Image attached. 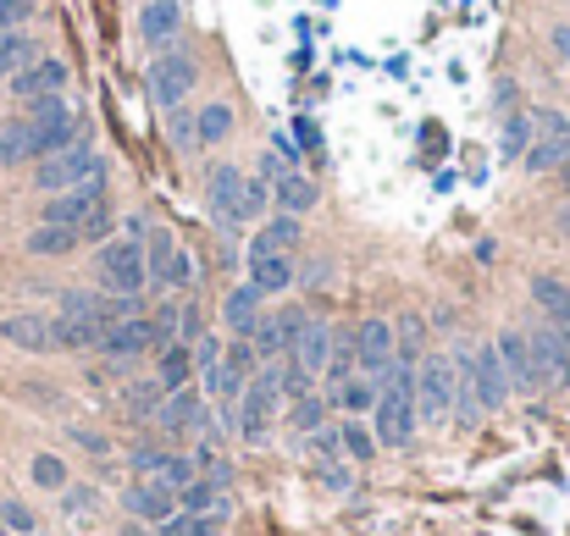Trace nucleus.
Listing matches in <instances>:
<instances>
[{
	"label": "nucleus",
	"mask_w": 570,
	"mask_h": 536,
	"mask_svg": "<svg viewBox=\"0 0 570 536\" xmlns=\"http://www.w3.org/2000/svg\"><path fill=\"white\" fill-rule=\"evenodd\" d=\"M161 404H167V388H161V382H133V388H122V409H128L133 420L161 415Z\"/></svg>",
	"instance_id": "nucleus-31"
},
{
	"label": "nucleus",
	"mask_w": 570,
	"mask_h": 536,
	"mask_svg": "<svg viewBox=\"0 0 570 536\" xmlns=\"http://www.w3.org/2000/svg\"><path fill=\"white\" fill-rule=\"evenodd\" d=\"M34 56H39V50H34L28 28H17V34H0V83H7L12 72H23Z\"/></svg>",
	"instance_id": "nucleus-30"
},
{
	"label": "nucleus",
	"mask_w": 570,
	"mask_h": 536,
	"mask_svg": "<svg viewBox=\"0 0 570 536\" xmlns=\"http://www.w3.org/2000/svg\"><path fill=\"white\" fill-rule=\"evenodd\" d=\"M95 211H106V177H90V183H78L67 194H50L45 211H39V222H50V227H84Z\"/></svg>",
	"instance_id": "nucleus-7"
},
{
	"label": "nucleus",
	"mask_w": 570,
	"mask_h": 536,
	"mask_svg": "<svg viewBox=\"0 0 570 536\" xmlns=\"http://www.w3.org/2000/svg\"><path fill=\"white\" fill-rule=\"evenodd\" d=\"M7 88H12V100H50V95H61L67 88V61H56V56H34L23 72H12L7 78Z\"/></svg>",
	"instance_id": "nucleus-13"
},
{
	"label": "nucleus",
	"mask_w": 570,
	"mask_h": 536,
	"mask_svg": "<svg viewBox=\"0 0 570 536\" xmlns=\"http://www.w3.org/2000/svg\"><path fill=\"white\" fill-rule=\"evenodd\" d=\"M161 460H167V449H133V471H139V476H155Z\"/></svg>",
	"instance_id": "nucleus-47"
},
{
	"label": "nucleus",
	"mask_w": 570,
	"mask_h": 536,
	"mask_svg": "<svg viewBox=\"0 0 570 536\" xmlns=\"http://www.w3.org/2000/svg\"><path fill=\"white\" fill-rule=\"evenodd\" d=\"M355 371H360V360H355V337H339V343H333V360H328V377H333V382H349Z\"/></svg>",
	"instance_id": "nucleus-41"
},
{
	"label": "nucleus",
	"mask_w": 570,
	"mask_h": 536,
	"mask_svg": "<svg viewBox=\"0 0 570 536\" xmlns=\"http://www.w3.org/2000/svg\"><path fill=\"white\" fill-rule=\"evenodd\" d=\"M100 283H106V294H139L144 283H150V265H144V243L139 238H111V243H100Z\"/></svg>",
	"instance_id": "nucleus-6"
},
{
	"label": "nucleus",
	"mask_w": 570,
	"mask_h": 536,
	"mask_svg": "<svg viewBox=\"0 0 570 536\" xmlns=\"http://www.w3.org/2000/svg\"><path fill=\"white\" fill-rule=\"evenodd\" d=\"M106 326L95 321V294H61V310L50 315V348L67 354H100Z\"/></svg>",
	"instance_id": "nucleus-4"
},
{
	"label": "nucleus",
	"mask_w": 570,
	"mask_h": 536,
	"mask_svg": "<svg viewBox=\"0 0 570 536\" xmlns=\"http://www.w3.org/2000/svg\"><path fill=\"white\" fill-rule=\"evenodd\" d=\"M28 476H34V487H45V492H67V465H61L56 454H34Z\"/></svg>",
	"instance_id": "nucleus-39"
},
{
	"label": "nucleus",
	"mask_w": 570,
	"mask_h": 536,
	"mask_svg": "<svg viewBox=\"0 0 570 536\" xmlns=\"http://www.w3.org/2000/svg\"><path fill=\"white\" fill-rule=\"evenodd\" d=\"M494 354H499V366H504V377H510V393H548L543 377H537L532 337H526V332H499Z\"/></svg>",
	"instance_id": "nucleus-12"
},
{
	"label": "nucleus",
	"mask_w": 570,
	"mask_h": 536,
	"mask_svg": "<svg viewBox=\"0 0 570 536\" xmlns=\"http://www.w3.org/2000/svg\"><path fill=\"white\" fill-rule=\"evenodd\" d=\"M34 536H39V531H34Z\"/></svg>",
	"instance_id": "nucleus-50"
},
{
	"label": "nucleus",
	"mask_w": 570,
	"mask_h": 536,
	"mask_svg": "<svg viewBox=\"0 0 570 536\" xmlns=\"http://www.w3.org/2000/svg\"><path fill=\"white\" fill-rule=\"evenodd\" d=\"M122 509H128V514H139V520H155V525H167V520L178 514V492H167L161 481L139 476L133 487H122Z\"/></svg>",
	"instance_id": "nucleus-17"
},
{
	"label": "nucleus",
	"mask_w": 570,
	"mask_h": 536,
	"mask_svg": "<svg viewBox=\"0 0 570 536\" xmlns=\"http://www.w3.org/2000/svg\"><path fill=\"white\" fill-rule=\"evenodd\" d=\"M150 332H155V348H167L183 337V305H155L150 310Z\"/></svg>",
	"instance_id": "nucleus-35"
},
{
	"label": "nucleus",
	"mask_w": 570,
	"mask_h": 536,
	"mask_svg": "<svg viewBox=\"0 0 570 536\" xmlns=\"http://www.w3.org/2000/svg\"><path fill=\"white\" fill-rule=\"evenodd\" d=\"M167 117H173V144H178V150H194V117H189L183 106L167 111Z\"/></svg>",
	"instance_id": "nucleus-46"
},
{
	"label": "nucleus",
	"mask_w": 570,
	"mask_h": 536,
	"mask_svg": "<svg viewBox=\"0 0 570 536\" xmlns=\"http://www.w3.org/2000/svg\"><path fill=\"white\" fill-rule=\"evenodd\" d=\"M144 265H150V283H161V288H189V283H194V265H189V254L173 243L167 227H155V233H150V243H144Z\"/></svg>",
	"instance_id": "nucleus-9"
},
{
	"label": "nucleus",
	"mask_w": 570,
	"mask_h": 536,
	"mask_svg": "<svg viewBox=\"0 0 570 536\" xmlns=\"http://www.w3.org/2000/svg\"><path fill=\"white\" fill-rule=\"evenodd\" d=\"M333 343H339V332L328 326V321H305V332H299V343L283 354V360H294L299 371H310V377H321V371H328V360H333Z\"/></svg>",
	"instance_id": "nucleus-16"
},
{
	"label": "nucleus",
	"mask_w": 570,
	"mask_h": 536,
	"mask_svg": "<svg viewBox=\"0 0 570 536\" xmlns=\"http://www.w3.org/2000/svg\"><path fill=\"white\" fill-rule=\"evenodd\" d=\"M23 160H34L28 122H0V166H23Z\"/></svg>",
	"instance_id": "nucleus-32"
},
{
	"label": "nucleus",
	"mask_w": 570,
	"mask_h": 536,
	"mask_svg": "<svg viewBox=\"0 0 570 536\" xmlns=\"http://www.w3.org/2000/svg\"><path fill=\"white\" fill-rule=\"evenodd\" d=\"M23 243H28V254H34V260H61V254H72L84 238H78V227H50V222H39Z\"/></svg>",
	"instance_id": "nucleus-26"
},
{
	"label": "nucleus",
	"mask_w": 570,
	"mask_h": 536,
	"mask_svg": "<svg viewBox=\"0 0 570 536\" xmlns=\"http://www.w3.org/2000/svg\"><path fill=\"white\" fill-rule=\"evenodd\" d=\"M194 83H200V61H194L189 50H178V45L155 50V61H150V72H144V88H150V100H155L161 111H178V106L194 95Z\"/></svg>",
	"instance_id": "nucleus-2"
},
{
	"label": "nucleus",
	"mask_w": 570,
	"mask_h": 536,
	"mask_svg": "<svg viewBox=\"0 0 570 536\" xmlns=\"http://www.w3.org/2000/svg\"><path fill=\"white\" fill-rule=\"evenodd\" d=\"M532 133H537L532 117H510V122H504V155H526V150H532Z\"/></svg>",
	"instance_id": "nucleus-43"
},
{
	"label": "nucleus",
	"mask_w": 570,
	"mask_h": 536,
	"mask_svg": "<svg viewBox=\"0 0 570 536\" xmlns=\"http://www.w3.org/2000/svg\"><path fill=\"white\" fill-rule=\"evenodd\" d=\"M554 50H559V56L570 61V28H554Z\"/></svg>",
	"instance_id": "nucleus-49"
},
{
	"label": "nucleus",
	"mask_w": 570,
	"mask_h": 536,
	"mask_svg": "<svg viewBox=\"0 0 570 536\" xmlns=\"http://www.w3.org/2000/svg\"><path fill=\"white\" fill-rule=\"evenodd\" d=\"M294 249H299V216H272L250 238V254H294Z\"/></svg>",
	"instance_id": "nucleus-25"
},
{
	"label": "nucleus",
	"mask_w": 570,
	"mask_h": 536,
	"mask_svg": "<svg viewBox=\"0 0 570 536\" xmlns=\"http://www.w3.org/2000/svg\"><path fill=\"white\" fill-rule=\"evenodd\" d=\"M78 442H84L90 454H106V437H95V431H78Z\"/></svg>",
	"instance_id": "nucleus-48"
},
{
	"label": "nucleus",
	"mask_w": 570,
	"mask_h": 536,
	"mask_svg": "<svg viewBox=\"0 0 570 536\" xmlns=\"http://www.w3.org/2000/svg\"><path fill=\"white\" fill-rule=\"evenodd\" d=\"M532 128H543V144L526 150V171H548L559 160H570V122L554 111H532Z\"/></svg>",
	"instance_id": "nucleus-15"
},
{
	"label": "nucleus",
	"mask_w": 570,
	"mask_h": 536,
	"mask_svg": "<svg viewBox=\"0 0 570 536\" xmlns=\"http://www.w3.org/2000/svg\"><path fill=\"white\" fill-rule=\"evenodd\" d=\"M189 377H194L189 343H167V348H161V360H155V382L167 388V393H178V388H189Z\"/></svg>",
	"instance_id": "nucleus-27"
},
{
	"label": "nucleus",
	"mask_w": 570,
	"mask_h": 536,
	"mask_svg": "<svg viewBox=\"0 0 570 536\" xmlns=\"http://www.w3.org/2000/svg\"><path fill=\"white\" fill-rule=\"evenodd\" d=\"M465 382H471V393H476L482 415H499V409L510 404V377H504V366H499L494 343L471 354V377H465Z\"/></svg>",
	"instance_id": "nucleus-10"
},
{
	"label": "nucleus",
	"mask_w": 570,
	"mask_h": 536,
	"mask_svg": "<svg viewBox=\"0 0 570 536\" xmlns=\"http://www.w3.org/2000/svg\"><path fill=\"white\" fill-rule=\"evenodd\" d=\"M272 200L283 205V216H305V211H316V200H321V189L310 183L305 171H283L277 183H272Z\"/></svg>",
	"instance_id": "nucleus-24"
},
{
	"label": "nucleus",
	"mask_w": 570,
	"mask_h": 536,
	"mask_svg": "<svg viewBox=\"0 0 570 536\" xmlns=\"http://www.w3.org/2000/svg\"><path fill=\"white\" fill-rule=\"evenodd\" d=\"M256 321H261V294L244 283V288H233L227 294V326H233V337H250L256 332Z\"/></svg>",
	"instance_id": "nucleus-28"
},
{
	"label": "nucleus",
	"mask_w": 570,
	"mask_h": 536,
	"mask_svg": "<svg viewBox=\"0 0 570 536\" xmlns=\"http://www.w3.org/2000/svg\"><path fill=\"white\" fill-rule=\"evenodd\" d=\"M333 404H344V409H377V388L366 382V377H349V382H339V393H328Z\"/></svg>",
	"instance_id": "nucleus-38"
},
{
	"label": "nucleus",
	"mask_w": 570,
	"mask_h": 536,
	"mask_svg": "<svg viewBox=\"0 0 570 536\" xmlns=\"http://www.w3.org/2000/svg\"><path fill=\"white\" fill-rule=\"evenodd\" d=\"M34 23V0H0V34H17Z\"/></svg>",
	"instance_id": "nucleus-42"
},
{
	"label": "nucleus",
	"mask_w": 570,
	"mask_h": 536,
	"mask_svg": "<svg viewBox=\"0 0 570 536\" xmlns=\"http://www.w3.org/2000/svg\"><path fill=\"white\" fill-rule=\"evenodd\" d=\"M316 476H321V487L349 492V465H344V454H333V460H316Z\"/></svg>",
	"instance_id": "nucleus-45"
},
{
	"label": "nucleus",
	"mask_w": 570,
	"mask_h": 536,
	"mask_svg": "<svg viewBox=\"0 0 570 536\" xmlns=\"http://www.w3.org/2000/svg\"><path fill=\"white\" fill-rule=\"evenodd\" d=\"M90 177H106V160L95 155L90 139H78V144H67V150H56L34 166V189L39 194H67L78 183H90Z\"/></svg>",
	"instance_id": "nucleus-3"
},
{
	"label": "nucleus",
	"mask_w": 570,
	"mask_h": 536,
	"mask_svg": "<svg viewBox=\"0 0 570 536\" xmlns=\"http://www.w3.org/2000/svg\"><path fill=\"white\" fill-rule=\"evenodd\" d=\"M150 348H155L150 315H139V321H122V326H111V332L100 337V354H106V360H117V366L139 360V354H150Z\"/></svg>",
	"instance_id": "nucleus-19"
},
{
	"label": "nucleus",
	"mask_w": 570,
	"mask_h": 536,
	"mask_svg": "<svg viewBox=\"0 0 570 536\" xmlns=\"http://www.w3.org/2000/svg\"><path fill=\"white\" fill-rule=\"evenodd\" d=\"M339 442H344V454H349L355 465H371V460H377V437H371L366 426H355V420L339 426Z\"/></svg>",
	"instance_id": "nucleus-36"
},
{
	"label": "nucleus",
	"mask_w": 570,
	"mask_h": 536,
	"mask_svg": "<svg viewBox=\"0 0 570 536\" xmlns=\"http://www.w3.org/2000/svg\"><path fill=\"white\" fill-rule=\"evenodd\" d=\"M371 420H377V431H371L377 449H404V442L416 437V371L411 366L388 371V388L377 393Z\"/></svg>",
	"instance_id": "nucleus-1"
},
{
	"label": "nucleus",
	"mask_w": 570,
	"mask_h": 536,
	"mask_svg": "<svg viewBox=\"0 0 570 536\" xmlns=\"http://www.w3.org/2000/svg\"><path fill=\"white\" fill-rule=\"evenodd\" d=\"M194 476H200V471H194V460H189V454H167V460H161V471H155L150 481H161L167 492H183Z\"/></svg>",
	"instance_id": "nucleus-37"
},
{
	"label": "nucleus",
	"mask_w": 570,
	"mask_h": 536,
	"mask_svg": "<svg viewBox=\"0 0 570 536\" xmlns=\"http://www.w3.org/2000/svg\"><path fill=\"white\" fill-rule=\"evenodd\" d=\"M272 211V183L266 177H244V222H256Z\"/></svg>",
	"instance_id": "nucleus-40"
},
{
	"label": "nucleus",
	"mask_w": 570,
	"mask_h": 536,
	"mask_svg": "<svg viewBox=\"0 0 570 536\" xmlns=\"http://www.w3.org/2000/svg\"><path fill=\"white\" fill-rule=\"evenodd\" d=\"M532 305L548 315V326H570V283L565 277H554V272L532 277Z\"/></svg>",
	"instance_id": "nucleus-22"
},
{
	"label": "nucleus",
	"mask_w": 570,
	"mask_h": 536,
	"mask_svg": "<svg viewBox=\"0 0 570 536\" xmlns=\"http://www.w3.org/2000/svg\"><path fill=\"white\" fill-rule=\"evenodd\" d=\"M0 337H7L12 348H23V354H50V315L17 310V315L0 321Z\"/></svg>",
	"instance_id": "nucleus-20"
},
{
	"label": "nucleus",
	"mask_w": 570,
	"mask_h": 536,
	"mask_svg": "<svg viewBox=\"0 0 570 536\" xmlns=\"http://www.w3.org/2000/svg\"><path fill=\"white\" fill-rule=\"evenodd\" d=\"M205 205H211V216H216V227H244V171L238 166H227V160H216L211 166V177H205Z\"/></svg>",
	"instance_id": "nucleus-8"
},
{
	"label": "nucleus",
	"mask_w": 570,
	"mask_h": 536,
	"mask_svg": "<svg viewBox=\"0 0 570 536\" xmlns=\"http://www.w3.org/2000/svg\"><path fill=\"white\" fill-rule=\"evenodd\" d=\"M227 133H233V106H227V100L200 106V117H194V144H222Z\"/></svg>",
	"instance_id": "nucleus-29"
},
{
	"label": "nucleus",
	"mask_w": 570,
	"mask_h": 536,
	"mask_svg": "<svg viewBox=\"0 0 570 536\" xmlns=\"http://www.w3.org/2000/svg\"><path fill=\"white\" fill-rule=\"evenodd\" d=\"M454 393H460V371L443 348L421 354L416 366V420H443L454 409Z\"/></svg>",
	"instance_id": "nucleus-5"
},
{
	"label": "nucleus",
	"mask_w": 570,
	"mask_h": 536,
	"mask_svg": "<svg viewBox=\"0 0 570 536\" xmlns=\"http://www.w3.org/2000/svg\"><path fill=\"white\" fill-rule=\"evenodd\" d=\"M183 28V0H150V7L139 12V39L150 50H167Z\"/></svg>",
	"instance_id": "nucleus-18"
},
{
	"label": "nucleus",
	"mask_w": 570,
	"mask_h": 536,
	"mask_svg": "<svg viewBox=\"0 0 570 536\" xmlns=\"http://www.w3.org/2000/svg\"><path fill=\"white\" fill-rule=\"evenodd\" d=\"M532 360L543 388H570V326H543L532 337Z\"/></svg>",
	"instance_id": "nucleus-14"
},
{
	"label": "nucleus",
	"mask_w": 570,
	"mask_h": 536,
	"mask_svg": "<svg viewBox=\"0 0 570 536\" xmlns=\"http://www.w3.org/2000/svg\"><path fill=\"white\" fill-rule=\"evenodd\" d=\"M161 536H222V514H189V509H178L167 525H161Z\"/></svg>",
	"instance_id": "nucleus-34"
},
{
	"label": "nucleus",
	"mask_w": 570,
	"mask_h": 536,
	"mask_svg": "<svg viewBox=\"0 0 570 536\" xmlns=\"http://www.w3.org/2000/svg\"><path fill=\"white\" fill-rule=\"evenodd\" d=\"M349 337H355V360H360L366 377H388L393 371V321L388 315H366Z\"/></svg>",
	"instance_id": "nucleus-11"
},
{
	"label": "nucleus",
	"mask_w": 570,
	"mask_h": 536,
	"mask_svg": "<svg viewBox=\"0 0 570 536\" xmlns=\"http://www.w3.org/2000/svg\"><path fill=\"white\" fill-rule=\"evenodd\" d=\"M155 420L167 426V437H189L194 426H205V398L194 388H178V393H167V404H161Z\"/></svg>",
	"instance_id": "nucleus-21"
},
{
	"label": "nucleus",
	"mask_w": 570,
	"mask_h": 536,
	"mask_svg": "<svg viewBox=\"0 0 570 536\" xmlns=\"http://www.w3.org/2000/svg\"><path fill=\"white\" fill-rule=\"evenodd\" d=\"M288 426H294L299 437H310L316 426H328V398H321V393L294 398V404H288Z\"/></svg>",
	"instance_id": "nucleus-33"
},
{
	"label": "nucleus",
	"mask_w": 570,
	"mask_h": 536,
	"mask_svg": "<svg viewBox=\"0 0 570 536\" xmlns=\"http://www.w3.org/2000/svg\"><path fill=\"white\" fill-rule=\"evenodd\" d=\"M294 283V254H250V288L266 299V294H283Z\"/></svg>",
	"instance_id": "nucleus-23"
},
{
	"label": "nucleus",
	"mask_w": 570,
	"mask_h": 536,
	"mask_svg": "<svg viewBox=\"0 0 570 536\" xmlns=\"http://www.w3.org/2000/svg\"><path fill=\"white\" fill-rule=\"evenodd\" d=\"M0 525H7V531H17V536H34V514H28V503H17V498H7V503H0Z\"/></svg>",
	"instance_id": "nucleus-44"
}]
</instances>
